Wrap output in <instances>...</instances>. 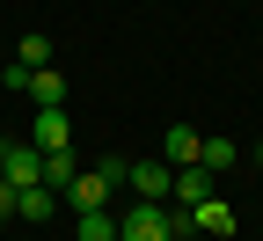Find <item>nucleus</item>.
I'll return each instance as SVG.
<instances>
[{"instance_id":"dca6fc26","label":"nucleus","mask_w":263,"mask_h":241,"mask_svg":"<svg viewBox=\"0 0 263 241\" xmlns=\"http://www.w3.org/2000/svg\"><path fill=\"white\" fill-rule=\"evenodd\" d=\"M15 197H22L15 183H0V219H15Z\"/></svg>"},{"instance_id":"f8f14e48","label":"nucleus","mask_w":263,"mask_h":241,"mask_svg":"<svg viewBox=\"0 0 263 241\" xmlns=\"http://www.w3.org/2000/svg\"><path fill=\"white\" fill-rule=\"evenodd\" d=\"M15 59L29 66V73H37V66H51V37H44V29H29V37L15 44Z\"/></svg>"},{"instance_id":"39448f33","label":"nucleus","mask_w":263,"mask_h":241,"mask_svg":"<svg viewBox=\"0 0 263 241\" xmlns=\"http://www.w3.org/2000/svg\"><path fill=\"white\" fill-rule=\"evenodd\" d=\"M212 197H219L212 168H176V205H183V212H197V205H212Z\"/></svg>"},{"instance_id":"9d476101","label":"nucleus","mask_w":263,"mask_h":241,"mask_svg":"<svg viewBox=\"0 0 263 241\" xmlns=\"http://www.w3.org/2000/svg\"><path fill=\"white\" fill-rule=\"evenodd\" d=\"M59 205H66V197H59L51 183H29V190L15 197V212H22V219H51V212H59Z\"/></svg>"},{"instance_id":"ddd939ff","label":"nucleus","mask_w":263,"mask_h":241,"mask_svg":"<svg viewBox=\"0 0 263 241\" xmlns=\"http://www.w3.org/2000/svg\"><path fill=\"white\" fill-rule=\"evenodd\" d=\"M234 139H205V154H197V168H212V176H227V168H234Z\"/></svg>"},{"instance_id":"4468645a","label":"nucleus","mask_w":263,"mask_h":241,"mask_svg":"<svg viewBox=\"0 0 263 241\" xmlns=\"http://www.w3.org/2000/svg\"><path fill=\"white\" fill-rule=\"evenodd\" d=\"M44 183L66 197V183H73V154H44Z\"/></svg>"},{"instance_id":"0eeeda50","label":"nucleus","mask_w":263,"mask_h":241,"mask_svg":"<svg viewBox=\"0 0 263 241\" xmlns=\"http://www.w3.org/2000/svg\"><path fill=\"white\" fill-rule=\"evenodd\" d=\"M110 197H117L110 176H73V183H66V205H73V212H103Z\"/></svg>"},{"instance_id":"20e7f679","label":"nucleus","mask_w":263,"mask_h":241,"mask_svg":"<svg viewBox=\"0 0 263 241\" xmlns=\"http://www.w3.org/2000/svg\"><path fill=\"white\" fill-rule=\"evenodd\" d=\"M197 154H205V132H190V124L161 132V161H168V168H197Z\"/></svg>"},{"instance_id":"a211bd4d","label":"nucleus","mask_w":263,"mask_h":241,"mask_svg":"<svg viewBox=\"0 0 263 241\" xmlns=\"http://www.w3.org/2000/svg\"><path fill=\"white\" fill-rule=\"evenodd\" d=\"M0 146H8V139H0Z\"/></svg>"},{"instance_id":"7ed1b4c3","label":"nucleus","mask_w":263,"mask_h":241,"mask_svg":"<svg viewBox=\"0 0 263 241\" xmlns=\"http://www.w3.org/2000/svg\"><path fill=\"white\" fill-rule=\"evenodd\" d=\"M132 197L168 205V197H176V168H168V161H132Z\"/></svg>"},{"instance_id":"423d86ee","label":"nucleus","mask_w":263,"mask_h":241,"mask_svg":"<svg viewBox=\"0 0 263 241\" xmlns=\"http://www.w3.org/2000/svg\"><path fill=\"white\" fill-rule=\"evenodd\" d=\"M66 139H73V117H66V110H37V124H29V146L66 154Z\"/></svg>"},{"instance_id":"f3484780","label":"nucleus","mask_w":263,"mask_h":241,"mask_svg":"<svg viewBox=\"0 0 263 241\" xmlns=\"http://www.w3.org/2000/svg\"><path fill=\"white\" fill-rule=\"evenodd\" d=\"M256 161H263V146H256Z\"/></svg>"},{"instance_id":"1a4fd4ad","label":"nucleus","mask_w":263,"mask_h":241,"mask_svg":"<svg viewBox=\"0 0 263 241\" xmlns=\"http://www.w3.org/2000/svg\"><path fill=\"white\" fill-rule=\"evenodd\" d=\"M190 227H197V234H212V241H219V234H234V205H227V197L197 205V212H190Z\"/></svg>"},{"instance_id":"2eb2a0df","label":"nucleus","mask_w":263,"mask_h":241,"mask_svg":"<svg viewBox=\"0 0 263 241\" xmlns=\"http://www.w3.org/2000/svg\"><path fill=\"white\" fill-rule=\"evenodd\" d=\"M95 176H110V183H132V161H124V154H103V161H95Z\"/></svg>"},{"instance_id":"f257e3e1","label":"nucleus","mask_w":263,"mask_h":241,"mask_svg":"<svg viewBox=\"0 0 263 241\" xmlns=\"http://www.w3.org/2000/svg\"><path fill=\"white\" fill-rule=\"evenodd\" d=\"M117 241H168V205L132 197V212H117Z\"/></svg>"},{"instance_id":"f03ea898","label":"nucleus","mask_w":263,"mask_h":241,"mask_svg":"<svg viewBox=\"0 0 263 241\" xmlns=\"http://www.w3.org/2000/svg\"><path fill=\"white\" fill-rule=\"evenodd\" d=\"M0 183H15V190H29V183H44V146H29V139H15V146H0Z\"/></svg>"},{"instance_id":"6e6552de","label":"nucleus","mask_w":263,"mask_h":241,"mask_svg":"<svg viewBox=\"0 0 263 241\" xmlns=\"http://www.w3.org/2000/svg\"><path fill=\"white\" fill-rule=\"evenodd\" d=\"M29 102H37V110H66V73L59 66H37V73H29V88H22Z\"/></svg>"},{"instance_id":"9b49d317","label":"nucleus","mask_w":263,"mask_h":241,"mask_svg":"<svg viewBox=\"0 0 263 241\" xmlns=\"http://www.w3.org/2000/svg\"><path fill=\"white\" fill-rule=\"evenodd\" d=\"M73 241H117V212H73Z\"/></svg>"}]
</instances>
